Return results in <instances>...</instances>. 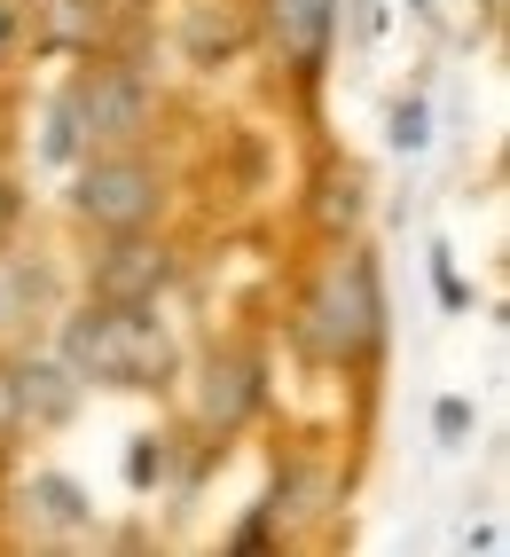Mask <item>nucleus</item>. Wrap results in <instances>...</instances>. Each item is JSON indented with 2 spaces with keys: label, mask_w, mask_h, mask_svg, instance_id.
<instances>
[{
  "label": "nucleus",
  "mask_w": 510,
  "mask_h": 557,
  "mask_svg": "<svg viewBox=\"0 0 510 557\" xmlns=\"http://www.w3.org/2000/svg\"><path fill=\"white\" fill-rule=\"evenodd\" d=\"M409 9H416V16H432V0H409Z\"/></svg>",
  "instance_id": "obj_19"
},
{
  "label": "nucleus",
  "mask_w": 510,
  "mask_h": 557,
  "mask_svg": "<svg viewBox=\"0 0 510 557\" xmlns=\"http://www.w3.org/2000/svg\"><path fill=\"white\" fill-rule=\"evenodd\" d=\"M24 417H16V393H9V369H0V440H16Z\"/></svg>",
  "instance_id": "obj_17"
},
{
  "label": "nucleus",
  "mask_w": 510,
  "mask_h": 557,
  "mask_svg": "<svg viewBox=\"0 0 510 557\" xmlns=\"http://www.w3.org/2000/svg\"><path fill=\"white\" fill-rule=\"evenodd\" d=\"M79 150H87V134H79V110H71V95H63V102H55V119H48V158L71 165Z\"/></svg>",
  "instance_id": "obj_15"
},
{
  "label": "nucleus",
  "mask_w": 510,
  "mask_h": 557,
  "mask_svg": "<svg viewBox=\"0 0 510 557\" xmlns=\"http://www.w3.org/2000/svg\"><path fill=\"white\" fill-rule=\"evenodd\" d=\"M48 299H55V275L40 268V259L0 251V338H9V330H32L48 314Z\"/></svg>",
  "instance_id": "obj_9"
},
{
  "label": "nucleus",
  "mask_w": 510,
  "mask_h": 557,
  "mask_svg": "<svg viewBox=\"0 0 510 557\" xmlns=\"http://www.w3.org/2000/svg\"><path fill=\"white\" fill-rule=\"evenodd\" d=\"M16 228V189H9V173H0V236Z\"/></svg>",
  "instance_id": "obj_18"
},
{
  "label": "nucleus",
  "mask_w": 510,
  "mask_h": 557,
  "mask_svg": "<svg viewBox=\"0 0 510 557\" xmlns=\"http://www.w3.org/2000/svg\"><path fill=\"white\" fill-rule=\"evenodd\" d=\"M24 503H32V518H40L48 534H87L95 527V503L79 495V479H63V471H32Z\"/></svg>",
  "instance_id": "obj_11"
},
{
  "label": "nucleus",
  "mask_w": 510,
  "mask_h": 557,
  "mask_svg": "<svg viewBox=\"0 0 510 557\" xmlns=\"http://www.w3.org/2000/svg\"><path fill=\"white\" fill-rule=\"evenodd\" d=\"M432 424H440V440L456 448V440L471 432V400H440V408H432Z\"/></svg>",
  "instance_id": "obj_16"
},
{
  "label": "nucleus",
  "mask_w": 510,
  "mask_h": 557,
  "mask_svg": "<svg viewBox=\"0 0 510 557\" xmlns=\"http://www.w3.org/2000/svg\"><path fill=\"white\" fill-rule=\"evenodd\" d=\"M40 32H32V0H0V63H16Z\"/></svg>",
  "instance_id": "obj_14"
},
{
  "label": "nucleus",
  "mask_w": 510,
  "mask_h": 557,
  "mask_svg": "<svg viewBox=\"0 0 510 557\" xmlns=\"http://www.w3.org/2000/svg\"><path fill=\"white\" fill-rule=\"evenodd\" d=\"M251 408H260V361L251 354H212L204 377H197V417L212 432H236Z\"/></svg>",
  "instance_id": "obj_8"
},
{
  "label": "nucleus",
  "mask_w": 510,
  "mask_h": 557,
  "mask_svg": "<svg viewBox=\"0 0 510 557\" xmlns=\"http://www.w3.org/2000/svg\"><path fill=\"white\" fill-rule=\"evenodd\" d=\"M9 393H16V417L32 432H55V424L79 417V393L87 385L63 369V354H24V361H9Z\"/></svg>",
  "instance_id": "obj_7"
},
{
  "label": "nucleus",
  "mask_w": 510,
  "mask_h": 557,
  "mask_svg": "<svg viewBox=\"0 0 510 557\" xmlns=\"http://www.w3.org/2000/svg\"><path fill=\"white\" fill-rule=\"evenodd\" d=\"M63 369L79 385H165L173 377V330L158 307H126V299H87L55 338Z\"/></svg>",
  "instance_id": "obj_1"
},
{
  "label": "nucleus",
  "mask_w": 510,
  "mask_h": 557,
  "mask_svg": "<svg viewBox=\"0 0 510 557\" xmlns=\"http://www.w3.org/2000/svg\"><path fill=\"white\" fill-rule=\"evenodd\" d=\"M385 141H393L400 158H416L424 141H432V110H424V95H400V102H393V119H385Z\"/></svg>",
  "instance_id": "obj_13"
},
{
  "label": "nucleus",
  "mask_w": 510,
  "mask_h": 557,
  "mask_svg": "<svg viewBox=\"0 0 510 557\" xmlns=\"http://www.w3.org/2000/svg\"><path fill=\"white\" fill-rule=\"evenodd\" d=\"M32 32L55 48H95L111 32V0H32Z\"/></svg>",
  "instance_id": "obj_10"
},
{
  "label": "nucleus",
  "mask_w": 510,
  "mask_h": 557,
  "mask_svg": "<svg viewBox=\"0 0 510 557\" xmlns=\"http://www.w3.org/2000/svg\"><path fill=\"white\" fill-rule=\"evenodd\" d=\"M165 283H173V244H158L150 228H111V244L95 251V299L158 307Z\"/></svg>",
  "instance_id": "obj_5"
},
{
  "label": "nucleus",
  "mask_w": 510,
  "mask_h": 557,
  "mask_svg": "<svg viewBox=\"0 0 510 557\" xmlns=\"http://www.w3.org/2000/svg\"><path fill=\"white\" fill-rule=\"evenodd\" d=\"M0 448H9V440H0Z\"/></svg>",
  "instance_id": "obj_20"
},
{
  "label": "nucleus",
  "mask_w": 510,
  "mask_h": 557,
  "mask_svg": "<svg viewBox=\"0 0 510 557\" xmlns=\"http://www.w3.org/2000/svg\"><path fill=\"white\" fill-rule=\"evenodd\" d=\"M299 330H307V346H314L322 361H370V354L385 346V290H377V259H370V251L331 259V268L314 275V290H307Z\"/></svg>",
  "instance_id": "obj_2"
},
{
  "label": "nucleus",
  "mask_w": 510,
  "mask_h": 557,
  "mask_svg": "<svg viewBox=\"0 0 510 557\" xmlns=\"http://www.w3.org/2000/svg\"><path fill=\"white\" fill-rule=\"evenodd\" d=\"M361 212H370V181H361V165H331L314 181V228L322 236H353Z\"/></svg>",
  "instance_id": "obj_12"
},
{
  "label": "nucleus",
  "mask_w": 510,
  "mask_h": 557,
  "mask_svg": "<svg viewBox=\"0 0 510 557\" xmlns=\"http://www.w3.org/2000/svg\"><path fill=\"white\" fill-rule=\"evenodd\" d=\"M71 110H79L87 150H126V141H141V134L158 126L150 79L126 71V63H87L79 79H71Z\"/></svg>",
  "instance_id": "obj_4"
},
{
  "label": "nucleus",
  "mask_w": 510,
  "mask_h": 557,
  "mask_svg": "<svg viewBox=\"0 0 510 557\" xmlns=\"http://www.w3.org/2000/svg\"><path fill=\"white\" fill-rule=\"evenodd\" d=\"M71 212L87 220V228H150V220L165 212V173L150 165L126 141V150H87L79 181H71Z\"/></svg>",
  "instance_id": "obj_3"
},
{
  "label": "nucleus",
  "mask_w": 510,
  "mask_h": 557,
  "mask_svg": "<svg viewBox=\"0 0 510 557\" xmlns=\"http://www.w3.org/2000/svg\"><path fill=\"white\" fill-rule=\"evenodd\" d=\"M260 32L299 79H314L322 55H331V32H338V0H260Z\"/></svg>",
  "instance_id": "obj_6"
}]
</instances>
